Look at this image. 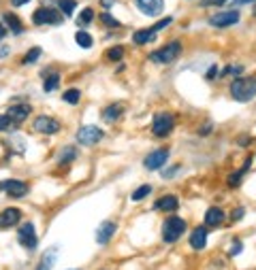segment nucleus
<instances>
[{"instance_id": "72a5a7b5", "label": "nucleus", "mask_w": 256, "mask_h": 270, "mask_svg": "<svg viewBox=\"0 0 256 270\" xmlns=\"http://www.w3.org/2000/svg\"><path fill=\"white\" fill-rule=\"evenodd\" d=\"M244 73V66H241V64H235V66H226L224 70H222V75H241Z\"/></svg>"}, {"instance_id": "5701e85b", "label": "nucleus", "mask_w": 256, "mask_h": 270, "mask_svg": "<svg viewBox=\"0 0 256 270\" xmlns=\"http://www.w3.org/2000/svg\"><path fill=\"white\" fill-rule=\"evenodd\" d=\"M73 160H77V147H73V145L64 147L60 151V155H58V162L60 164H70Z\"/></svg>"}, {"instance_id": "f704fd0d", "label": "nucleus", "mask_w": 256, "mask_h": 270, "mask_svg": "<svg viewBox=\"0 0 256 270\" xmlns=\"http://www.w3.org/2000/svg\"><path fill=\"white\" fill-rule=\"evenodd\" d=\"M13 124V119L9 115H0V130H9Z\"/></svg>"}, {"instance_id": "b1692460", "label": "nucleus", "mask_w": 256, "mask_h": 270, "mask_svg": "<svg viewBox=\"0 0 256 270\" xmlns=\"http://www.w3.org/2000/svg\"><path fill=\"white\" fill-rule=\"evenodd\" d=\"M250 164H252V158H248L246 162H244V166H241V170H237V173H235L233 177H229V185H239V181H241V177H244L248 170H250Z\"/></svg>"}, {"instance_id": "c9c22d12", "label": "nucleus", "mask_w": 256, "mask_h": 270, "mask_svg": "<svg viewBox=\"0 0 256 270\" xmlns=\"http://www.w3.org/2000/svg\"><path fill=\"white\" fill-rule=\"evenodd\" d=\"M226 2V0H203V6H222Z\"/></svg>"}, {"instance_id": "2eb2a0df", "label": "nucleus", "mask_w": 256, "mask_h": 270, "mask_svg": "<svg viewBox=\"0 0 256 270\" xmlns=\"http://www.w3.org/2000/svg\"><path fill=\"white\" fill-rule=\"evenodd\" d=\"M205 245H207V228L198 225V228H194L190 234V247L196 251H201V249H205Z\"/></svg>"}, {"instance_id": "473e14b6", "label": "nucleus", "mask_w": 256, "mask_h": 270, "mask_svg": "<svg viewBox=\"0 0 256 270\" xmlns=\"http://www.w3.org/2000/svg\"><path fill=\"white\" fill-rule=\"evenodd\" d=\"M39 55H41V47H32L30 49V53L24 58V64H32V62H37L39 60Z\"/></svg>"}, {"instance_id": "6ab92c4d", "label": "nucleus", "mask_w": 256, "mask_h": 270, "mask_svg": "<svg viewBox=\"0 0 256 270\" xmlns=\"http://www.w3.org/2000/svg\"><path fill=\"white\" fill-rule=\"evenodd\" d=\"M177 207H180V200H177V196H173V194L162 196V198H158V200H156V209H158V211L171 213V211H175Z\"/></svg>"}, {"instance_id": "423d86ee", "label": "nucleus", "mask_w": 256, "mask_h": 270, "mask_svg": "<svg viewBox=\"0 0 256 270\" xmlns=\"http://www.w3.org/2000/svg\"><path fill=\"white\" fill-rule=\"evenodd\" d=\"M32 24L34 26H45V24H62L60 11L49 9V6H41L32 13Z\"/></svg>"}, {"instance_id": "ddd939ff", "label": "nucleus", "mask_w": 256, "mask_h": 270, "mask_svg": "<svg viewBox=\"0 0 256 270\" xmlns=\"http://www.w3.org/2000/svg\"><path fill=\"white\" fill-rule=\"evenodd\" d=\"M17 222H21V211L11 207V209H4L0 213V228H13L17 225Z\"/></svg>"}, {"instance_id": "7ed1b4c3", "label": "nucleus", "mask_w": 256, "mask_h": 270, "mask_svg": "<svg viewBox=\"0 0 256 270\" xmlns=\"http://www.w3.org/2000/svg\"><path fill=\"white\" fill-rule=\"evenodd\" d=\"M186 232V222L182 217H169L165 225H162V240L165 243H175L180 236Z\"/></svg>"}, {"instance_id": "6e6552de", "label": "nucleus", "mask_w": 256, "mask_h": 270, "mask_svg": "<svg viewBox=\"0 0 256 270\" xmlns=\"http://www.w3.org/2000/svg\"><path fill=\"white\" fill-rule=\"evenodd\" d=\"M19 243L26 247V249H34L39 245V238H37V232H34V225L30 222H26L24 225L19 228V234H17Z\"/></svg>"}, {"instance_id": "20e7f679", "label": "nucleus", "mask_w": 256, "mask_h": 270, "mask_svg": "<svg viewBox=\"0 0 256 270\" xmlns=\"http://www.w3.org/2000/svg\"><path fill=\"white\" fill-rule=\"evenodd\" d=\"M105 136V132L98 126H83L77 130V143H81L85 147H94L96 143H101Z\"/></svg>"}, {"instance_id": "9b49d317", "label": "nucleus", "mask_w": 256, "mask_h": 270, "mask_svg": "<svg viewBox=\"0 0 256 270\" xmlns=\"http://www.w3.org/2000/svg\"><path fill=\"white\" fill-rule=\"evenodd\" d=\"M134 4H137V9L143 15H149V17L160 15L162 9H165V0H134Z\"/></svg>"}, {"instance_id": "dca6fc26", "label": "nucleus", "mask_w": 256, "mask_h": 270, "mask_svg": "<svg viewBox=\"0 0 256 270\" xmlns=\"http://www.w3.org/2000/svg\"><path fill=\"white\" fill-rule=\"evenodd\" d=\"M30 111H32V106L30 104H13L9 106V111H6V115H9L13 119V124H19V122H24V119L30 115Z\"/></svg>"}, {"instance_id": "bb28decb", "label": "nucleus", "mask_w": 256, "mask_h": 270, "mask_svg": "<svg viewBox=\"0 0 256 270\" xmlns=\"http://www.w3.org/2000/svg\"><path fill=\"white\" fill-rule=\"evenodd\" d=\"M94 9H90V6H88V9H83L81 13H79V15H77V21H79V24L81 26H88V24H92V21H94Z\"/></svg>"}, {"instance_id": "393cba45", "label": "nucleus", "mask_w": 256, "mask_h": 270, "mask_svg": "<svg viewBox=\"0 0 256 270\" xmlns=\"http://www.w3.org/2000/svg\"><path fill=\"white\" fill-rule=\"evenodd\" d=\"M58 2V9L64 13V15H73V11H75V6H77V0H56Z\"/></svg>"}, {"instance_id": "9d476101", "label": "nucleus", "mask_w": 256, "mask_h": 270, "mask_svg": "<svg viewBox=\"0 0 256 270\" xmlns=\"http://www.w3.org/2000/svg\"><path fill=\"white\" fill-rule=\"evenodd\" d=\"M0 191H6L11 198H24L28 194V185L19 179H9L0 183Z\"/></svg>"}, {"instance_id": "a211bd4d", "label": "nucleus", "mask_w": 256, "mask_h": 270, "mask_svg": "<svg viewBox=\"0 0 256 270\" xmlns=\"http://www.w3.org/2000/svg\"><path fill=\"white\" fill-rule=\"evenodd\" d=\"M2 24L9 28L13 34H21V32H24V24L19 21V17L15 15V13H4V15H2Z\"/></svg>"}, {"instance_id": "ea45409f", "label": "nucleus", "mask_w": 256, "mask_h": 270, "mask_svg": "<svg viewBox=\"0 0 256 270\" xmlns=\"http://www.w3.org/2000/svg\"><path fill=\"white\" fill-rule=\"evenodd\" d=\"M241 251V243H239V240H237V243H235L233 245V249H231V255H237Z\"/></svg>"}, {"instance_id": "37998d69", "label": "nucleus", "mask_w": 256, "mask_h": 270, "mask_svg": "<svg viewBox=\"0 0 256 270\" xmlns=\"http://www.w3.org/2000/svg\"><path fill=\"white\" fill-rule=\"evenodd\" d=\"M4 37H6V28H4L2 24H0V41H2Z\"/></svg>"}, {"instance_id": "0eeeda50", "label": "nucleus", "mask_w": 256, "mask_h": 270, "mask_svg": "<svg viewBox=\"0 0 256 270\" xmlns=\"http://www.w3.org/2000/svg\"><path fill=\"white\" fill-rule=\"evenodd\" d=\"M239 21V13L237 11H222V13H216V15L209 17V26L213 28H229L235 26Z\"/></svg>"}, {"instance_id": "7c9ffc66", "label": "nucleus", "mask_w": 256, "mask_h": 270, "mask_svg": "<svg viewBox=\"0 0 256 270\" xmlns=\"http://www.w3.org/2000/svg\"><path fill=\"white\" fill-rule=\"evenodd\" d=\"M101 21H103L105 26H111V28H120V21H118L116 17H113L111 13H103V15H101Z\"/></svg>"}, {"instance_id": "4be33fe9", "label": "nucleus", "mask_w": 256, "mask_h": 270, "mask_svg": "<svg viewBox=\"0 0 256 270\" xmlns=\"http://www.w3.org/2000/svg\"><path fill=\"white\" fill-rule=\"evenodd\" d=\"M56 253H58V249H56V247H49V249L43 253V260H41V264L37 266V270H52L54 262H56Z\"/></svg>"}, {"instance_id": "cd10ccee", "label": "nucleus", "mask_w": 256, "mask_h": 270, "mask_svg": "<svg viewBox=\"0 0 256 270\" xmlns=\"http://www.w3.org/2000/svg\"><path fill=\"white\" fill-rule=\"evenodd\" d=\"M58 83H60V75L58 73H49L43 85H45V91H54L56 88H58Z\"/></svg>"}, {"instance_id": "4c0bfd02", "label": "nucleus", "mask_w": 256, "mask_h": 270, "mask_svg": "<svg viewBox=\"0 0 256 270\" xmlns=\"http://www.w3.org/2000/svg\"><path fill=\"white\" fill-rule=\"evenodd\" d=\"M241 217H244V209H237V211H235L233 215H231L233 222H235V219H241Z\"/></svg>"}, {"instance_id": "f3484780", "label": "nucleus", "mask_w": 256, "mask_h": 270, "mask_svg": "<svg viewBox=\"0 0 256 270\" xmlns=\"http://www.w3.org/2000/svg\"><path fill=\"white\" fill-rule=\"evenodd\" d=\"M224 219H226V215L220 207H211L205 213V224H207L209 228H220V225L224 224Z\"/></svg>"}, {"instance_id": "f8f14e48", "label": "nucleus", "mask_w": 256, "mask_h": 270, "mask_svg": "<svg viewBox=\"0 0 256 270\" xmlns=\"http://www.w3.org/2000/svg\"><path fill=\"white\" fill-rule=\"evenodd\" d=\"M167 160H169V151H167V149H158V151H154V153L147 155L145 162H143V166L147 170H158V168L165 166Z\"/></svg>"}, {"instance_id": "f03ea898", "label": "nucleus", "mask_w": 256, "mask_h": 270, "mask_svg": "<svg viewBox=\"0 0 256 270\" xmlns=\"http://www.w3.org/2000/svg\"><path fill=\"white\" fill-rule=\"evenodd\" d=\"M180 53H182V43L173 41V43H167L165 47H160V49H156V51L149 53V60L156 62V64H171Z\"/></svg>"}, {"instance_id": "79ce46f5", "label": "nucleus", "mask_w": 256, "mask_h": 270, "mask_svg": "<svg viewBox=\"0 0 256 270\" xmlns=\"http://www.w3.org/2000/svg\"><path fill=\"white\" fill-rule=\"evenodd\" d=\"M9 51H11V49H9V47H0V58H4V55H6V53H9Z\"/></svg>"}, {"instance_id": "39448f33", "label": "nucleus", "mask_w": 256, "mask_h": 270, "mask_svg": "<svg viewBox=\"0 0 256 270\" xmlns=\"http://www.w3.org/2000/svg\"><path fill=\"white\" fill-rule=\"evenodd\" d=\"M173 126H175V119L171 113H158V115L154 117V122H152V132H154V136H167V134L173 130Z\"/></svg>"}, {"instance_id": "58836bf2", "label": "nucleus", "mask_w": 256, "mask_h": 270, "mask_svg": "<svg viewBox=\"0 0 256 270\" xmlns=\"http://www.w3.org/2000/svg\"><path fill=\"white\" fill-rule=\"evenodd\" d=\"M218 75V66H209V73H207V79H213Z\"/></svg>"}, {"instance_id": "2f4dec72", "label": "nucleus", "mask_w": 256, "mask_h": 270, "mask_svg": "<svg viewBox=\"0 0 256 270\" xmlns=\"http://www.w3.org/2000/svg\"><path fill=\"white\" fill-rule=\"evenodd\" d=\"M122 55H124V47H111L109 53H107V58L116 62V60H122Z\"/></svg>"}, {"instance_id": "4468645a", "label": "nucleus", "mask_w": 256, "mask_h": 270, "mask_svg": "<svg viewBox=\"0 0 256 270\" xmlns=\"http://www.w3.org/2000/svg\"><path fill=\"white\" fill-rule=\"evenodd\" d=\"M116 230H118V225L113 222H103L101 225H98V230H96V243L98 245H107V243H109V238L116 234Z\"/></svg>"}, {"instance_id": "aec40b11", "label": "nucleus", "mask_w": 256, "mask_h": 270, "mask_svg": "<svg viewBox=\"0 0 256 270\" xmlns=\"http://www.w3.org/2000/svg\"><path fill=\"white\" fill-rule=\"evenodd\" d=\"M122 113H124L122 104H109V106H105V109H103L101 117L105 119L107 124H111V122H118V119H120V115H122Z\"/></svg>"}, {"instance_id": "412c9836", "label": "nucleus", "mask_w": 256, "mask_h": 270, "mask_svg": "<svg viewBox=\"0 0 256 270\" xmlns=\"http://www.w3.org/2000/svg\"><path fill=\"white\" fill-rule=\"evenodd\" d=\"M156 28L152 26V28H143V30H137L132 34V41L137 43V45H145V43H149V41H154L156 39Z\"/></svg>"}, {"instance_id": "c03bdc74", "label": "nucleus", "mask_w": 256, "mask_h": 270, "mask_svg": "<svg viewBox=\"0 0 256 270\" xmlns=\"http://www.w3.org/2000/svg\"><path fill=\"white\" fill-rule=\"evenodd\" d=\"M235 2H239V4H248V2H254V0H235Z\"/></svg>"}, {"instance_id": "f257e3e1", "label": "nucleus", "mask_w": 256, "mask_h": 270, "mask_svg": "<svg viewBox=\"0 0 256 270\" xmlns=\"http://www.w3.org/2000/svg\"><path fill=\"white\" fill-rule=\"evenodd\" d=\"M231 96L237 102H250L256 96V77H239L231 83Z\"/></svg>"}, {"instance_id": "a19ab883", "label": "nucleus", "mask_w": 256, "mask_h": 270, "mask_svg": "<svg viewBox=\"0 0 256 270\" xmlns=\"http://www.w3.org/2000/svg\"><path fill=\"white\" fill-rule=\"evenodd\" d=\"M30 0H11V4L13 6H24V4H28Z\"/></svg>"}, {"instance_id": "1a4fd4ad", "label": "nucleus", "mask_w": 256, "mask_h": 270, "mask_svg": "<svg viewBox=\"0 0 256 270\" xmlns=\"http://www.w3.org/2000/svg\"><path fill=\"white\" fill-rule=\"evenodd\" d=\"M32 128L37 132H41V134H56V132H60V124L56 122L54 117H47V115H39L32 122Z\"/></svg>"}, {"instance_id": "c756f323", "label": "nucleus", "mask_w": 256, "mask_h": 270, "mask_svg": "<svg viewBox=\"0 0 256 270\" xmlns=\"http://www.w3.org/2000/svg\"><path fill=\"white\" fill-rule=\"evenodd\" d=\"M149 194H152V185H141L139 189L132 191L130 198H132V200H143V198L149 196Z\"/></svg>"}, {"instance_id": "c85d7f7f", "label": "nucleus", "mask_w": 256, "mask_h": 270, "mask_svg": "<svg viewBox=\"0 0 256 270\" xmlns=\"http://www.w3.org/2000/svg\"><path fill=\"white\" fill-rule=\"evenodd\" d=\"M79 98H81L79 90H66V91L62 94V100L68 102V104H77V102H79Z\"/></svg>"}, {"instance_id": "e433bc0d", "label": "nucleus", "mask_w": 256, "mask_h": 270, "mask_svg": "<svg viewBox=\"0 0 256 270\" xmlns=\"http://www.w3.org/2000/svg\"><path fill=\"white\" fill-rule=\"evenodd\" d=\"M113 4H116V0H101V6H103V9H111Z\"/></svg>"}, {"instance_id": "a878e982", "label": "nucleus", "mask_w": 256, "mask_h": 270, "mask_svg": "<svg viewBox=\"0 0 256 270\" xmlns=\"http://www.w3.org/2000/svg\"><path fill=\"white\" fill-rule=\"evenodd\" d=\"M75 41H77V45L83 47V49H90L92 43H94V41H92V37H90V34L85 32V30H79V32H77V34H75Z\"/></svg>"}]
</instances>
